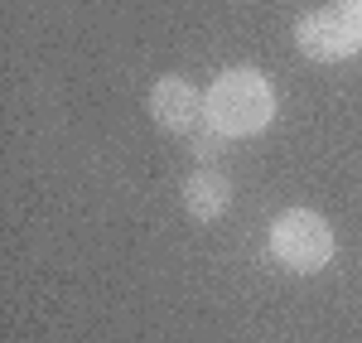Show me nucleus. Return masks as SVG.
<instances>
[{
  "mask_svg": "<svg viewBox=\"0 0 362 343\" xmlns=\"http://www.w3.org/2000/svg\"><path fill=\"white\" fill-rule=\"evenodd\" d=\"M338 10H343V15H362V0H334Z\"/></svg>",
  "mask_w": 362,
  "mask_h": 343,
  "instance_id": "nucleus-6",
  "label": "nucleus"
},
{
  "mask_svg": "<svg viewBox=\"0 0 362 343\" xmlns=\"http://www.w3.org/2000/svg\"><path fill=\"white\" fill-rule=\"evenodd\" d=\"M271 257L285 271L309 276V271L329 266V257H334V228L309 208H290L271 223Z\"/></svg>",
  "mask_w": 362,
  "mask_h": 343,
  "instance_id": "nucleus-2",
  "label": "nucleus"
},
{
  "mask_svg": "<svg viewBox=\"0 0 362 343\" xmlns=\"http://www.w3.org/2000/svg\"><path fill=\"white\" fill-rule=\"evenodd\" d=\"M150 116L174 136H189V131H198V121H208L203 92L194 83H184V78H160L150 87Z\"/></svg>",
  "mask_w": 362,
  "mask_h": 343,
  "instance_id": "nucleus-4",
  "label": "nucleus"
},
{
  "mask_svg": "<svg viewBox=\"0 0 362 343\" xmlns=\"http://www.w3.org/2000/svg\"><path fill=\"white\" fill-rule=\"evenodd\" d=\"M295 44H300V54L314 58V63H343V58L362 54V34L353 25V15H343V10H309L295 20Z\"/></svg>",
  "mask_w": 362,
  "mask_h": 343,
  "instance_id": "nucleus-3",
  "label": "nucleus"
},
{
  "mask_svg": "<svg viewBox=\"0 0 362 343\" xmlns=\"http://www.w3.org/2000/svg\"><path fill=\"white\" fill-rule=\"evenodd\" d=\"M203 112L218 136H256L276 121V87L256 68H232L203 92Z\"/></svg>",
  "mask_w": 362,
  "mask_h": 343,
  "instance_id": "nucleus-1",
  "label": "nucleus"
},
{
  "mask_svg": "<svg viewBox=\"0 0 362 343\" xmlns=\"http://www.w3.org/2000/svg\"><path fill=\"white\" fill-rule=\"evenodd\" d=\"M227 203H232V184H227V174L218 170H194L184 179V208L194 213L198 223H218L227 213Z\"/></svg>",
  "mask_w": 362,
  "mask_h": 343,
  "instance_id": "nucleus-5",
  "label": "nucleus"
}]
</instances>
